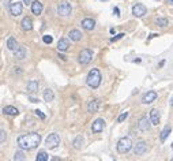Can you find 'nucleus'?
I'll return each mask as SVG.
<instances>
[{
  "instance_id": "44",
  "label": "nucleus",
  "mask_w": 173,
  "mask_h": 161,
  "mask_svg": "<svg viewBox=\"0 0 173 161\" xmlns=\"http://www.w3.org/2000/svg\"><path fill=\"white\" fill-rule=\"evenodd\" d=\"M171 161H173V159H172V160H171Z\"/></svg>"
},
{
  "instance_id": "36",
  "label": "nucleus",
  "mask_w": 173,
  "mask_h": 161,
  "mask_svg": "<svg viewBox=\"0 0 173 161\" xmlns=\"http://www.w3.org/2000/svg\"><path fill=\"white\" fill-rule=\"evenodd\" d=\"M113 13H115V14H116V15H117V16H119V15H120V14H119V13H120V11H119V8H117V7H115V8H113Z\"/></svg>"
},
{
  "instance_id": "28",
  "label": "nucleus",
  "mask_w": 173,
  "mask_h": 161,
  "mask_svg": "<svg viewBox=\"0 0 173 161\" xmlns=\"http://www.w3.org/2000/svg\"><path fill=\"white\" fill-rule=\"evenodd\" d=\"M36 161H48V154H46V152H40L38 154H37V159Z\"/></svg>"
},
{
  "instance_id": "10",
  "label": "nucleus",
  "mask_w": 173,
  "mask_h": 161,
  "mask_svg": "<svg viewBox=\"0 0 173 161\" xmlns=\"http://www.w3.org/2000/svg\"><path fill=\"white\" fill-rule=\"evenodd\" d=\"M157 97H158L157 92H154V90H150V92H147V93H146V94L142 97V102H143V104H151L153 101L157 100Z\"/></svg>"
},
{
  "instance_id": "26",
  "label": "nucleus",
  "mask_w": 173,
  "mask_h": 161,
  "mask_svg": "<svg viewBox=\"0 0 173 161\" xmlns=\"http://www.w3.org/2000/svg\"><path fill=\"white\" fill-rule=\"evenodd\" d=\"M171 131H172V128L169 127V126H166V127L164 128L162 133H161V137H160V138H161V142H165V139L168 138V135L171 134Z\"/></svg>"
},
{
  "instance_id": "2",
  "label": "nucleus",
  "mask_w": 173,
  "mask_h": 161,
  "mask_svg": "<svg viewBox=\"0 0 173 161\" xmlns=\"http://www.w3.org/2000/svg\"><path fill=\"white\" fill-rule=\"evenodd\" d=\"M86 82L90 87L93 89H97V87L101 85V72H99L98 68H93L90 70V72L87 74V78H86Z\"/></svg>"
},
{
  "instance_id": "35",
  "label": "nucleus",
  "mask_w": 173,
  "mask_h": 161,
  "mask_svg": "<svg viewBox=\"0 0 173 161\" xmlns=\"http://www.w3.org/2000/svg\"><path fill=\"white\" fill-rule=\"evenodd\" d=\"M11 0H2V3H3V5H10L11 4Z\"/></svg>"
},
{
  "instance_id": "7",
  "label": "nucleus",
  "mask_w": 173,
  "mask_h": 161,
  "mask_svg": "<svg viewBox=\"0 0 173 161\" xmlns=\"http://www.w3.org/2000/svg\"><path fill=\"white\" fill-rule=\"evenodd\" d=\"M146 13H147V8H146L143 4H139V3H138V4H135L132 7V14H134V16H136V18L145 16Z\"/></svg>"
},
{
  "instance_id": "3",
  "label": "nucleus",
  "mask_w": 173,
  "mask_h": 161,
  "mask_svg": "<svg viewBox=\"0 0 173 161\" xmlns=\"http://www.w3.org/2000/svg\"><path fill=\"white\" fill-rule=\"evenodd\" d=\"M131 148H132V142H131V139L128 138V137H123V138L117 142V152L121 154L128 153V152L131 150Z\"/></svg>"
},
{
  "instance_id": "39",
  "label": "nucleus",
  "mask_w": 173,
  "mask_h": 161,
  "mask_svg": "<svg viewBox=\"0 0 173 161\" xmlns=\"http://www.w3.org/2000/svg\"><path fill=\"white\" fill-rule=\"evenodd\" d=\"M166 2H168L169 4H172V5H173V0H166Z\"/></svg>"
},
{
  "instance_id": "15",
  "label": "nucleus",
  "mask_w": 173,
  "mask_h": 161,
  "mask_svg": "<svg viewBox=\"0 0 173 161\" xmlns=\"http://www.w3.org/2000/svg\"><path fill=\"white\" fill-rule=\"evenodd\" d=\"M70 48V41L66 40V38H60L57 42V49L59 52H66L67 49Z\"/></svg>"
},
{
  "instance_id": "9",
  "label": "nucleus",
  "mask_w": 173,
  "mask_h": 161,
  "mask_svg": "<svg viewBox=\"0 0 173 161\" xmlns=\"http://www.w3.org/2000/svg\"><path fill=\"white\" fill-rule=\"evenodd\" d=\"M8 10H10V14L13 16H19L20 14H22V3H18V2L11 3Z\"/></svg>"
},
{
  "instance_id": "37",
  "label": "nucleus",
  "mask_w": 173,
  "mask_h": 161,
  "mask_svg": "<svg viewBox=\"0 0 173 161\" xmlns=\"http://www.w3.org/2000/svg\"><path fill=\"white\" fill-rule=\"evenodd\" d=\"M30 101H31V102H38V100H37V98H30Z\"/></svg>"
},
{
  "instance_id": "1",
  "label": "nucleus",
  "mask_w": 173,
  "mask_h": 161,
  "mask_svg": "<svg viewBox=\"0 0 173 161\" xmlns=\"http://www.w3.org/2000/svg\"><path fill=\"white\" fill-rule=\"evenodd\" d=\"M41 142V135L38 133H30L23 134L18 138V146L22 150H31L36 149Z\"/></svg>"
},
{
  "instance_id": "42",
  "label": "nucleus",
  "mask_w": 173,
  "mask_h": 161,
  "mask_svg": "<svg viewBox=\"0 0 173 161\" xmlns=\"http://www.w3.org/2000/svg\"><path fill=\"white\" fill-rule=\"evenodd\" d=\"M171 148H172V150H173V143H172V146H171Z\"/></svg>"
},
{
  "instance_id": "12",
  "label": "nucleus",
  "mask_w": 173,
  "mask_h": 161,
  "mask_svg": "<svg viewBox=\"0 0 173 161\" xmlns=\"http://www.w3.org/2000/svg\"><path fill=\"white\" fill-rule=\"evenodd\" d=\"M104 126H105V120L104 119H97L94 120L92 126V131L93 133H101L102 130H104Z\"/></svg>"
},
{
  "instance_id": "24",
  "label": "nucleus",
  "mask_w": 173,
  "mask_h": 161,
  "mask_svg": "<svg viewBox=\"0 0 173 161\" xmlns=\"http://www.w3.org/2000/svg\"><path fill=\"white\" fill-rule=\"evenodd\" d=\"M53 98H55L53 90H51V89H45V90H44V100L51 102V101H53Z\"/></svg>"
},
{
  "instance_id": "40",
  "label": "nucleus",
  "mask_w": 173,
  "mask_h": 161,
  "mask_svg": "<svg viewBox=\"0 0 173 161\" xmlns=\"http://www.w3.org/2000/svg\"><path fill=\"white\" fill-rule=\"evenodd\" d=\"M52 161H60V159H57V157H55V159L52 160Z\"/></svg>"
},
{
  "instance_id": "14",
  "label": "nucleus",
  "mask_w": 173,
  "mask_h": 161,
  "mask_svg": "<svg viewBox=\"0 0 173 161\" xmlns=\"http://www.w3.org/2000/svg\"><path fill=\"white\" fill-rule=\"evenodd\" d=\"M99 100H97V98H94V100H92V101H89V104H87V111L89 112H92V113H94L97 112V111L99 109Z\"/></svg>"
},
{
  "instance_id": "27",
  "label": "nucleus",
  "mask_w": 173,
  "mask_h": 161,
  "mask_svg": "<svg viewBox=\"0 0 173 161\" xmlns=\"http://www.w3.org/2000/svg\"><path fill=\"white\" fill-rule=\"evenodd\" d=\"M25 160H26V156L22 150L16 152V153L14 154V161H25Z\"/></svg>"
},
{
  "instance_id": "29",
  "label": "nucleus",
  "mask_w": 173,
  "mask_h": 161,
  "mask_svg": "<svg viewBox=\"0 0 173 161\" xmlns=\"http://www.w3.org/2000/svg\"><path fill=\"white\" fill-rule=\"evenodd\" d=\"M155 23H157L158 26H161V27H165V26L168 25V19L166 18H158V19H155Z\"/></svg>"
},
{
  "instance_id": "5",
  "label": "nucleus",
  "mask_w": 173,
  "mask_h": 161,
  "mask_svg": "<svg viewBox=\"0 0 173 161\" xmlns=\"http://www.w3.org/2000/svg\"><path fill=\"white\" fill-rule=\"evenodd\" d=\"M45 145H46V148H49V149H56L57 146L60 145V137L55 133L49 134L45 139Z\"/></svg>"
},
{
  "instance_id": "19",
  "label": "nucleus",
  "mask_w": 173,
  "mask_h": 161,
  "mask_svg": "<svg viewBox=\"0 0 173 161\" xmlns=\"http://www.w3.org/2000/svg\"><path fill=\"white\" fill-rule=\"evenodd\" d=\"M38 86H40L38 81L31 79V81L27 83V92H29V93H36V92H38Z\"/></svg>"
},
{
  "instance_id": "6",
  "label": "nucleus",
  "mask_w": 173,
  "mask_h": 161,
  "mask_svg": "<svg viewBox=\"0 0 173 161\" xmlns=\"http://www.w3.org/2000/svg\"><path fill=\"white\" fill-rule=\"evenodd\" d=\"M93 57V52L90 49H82V52L79 53V63L81 64H89L90 60Z\"/></svg>"
},
{
  "instance_id": "43",
  "label": "nucleus",
  "mask_w": 173,
  "mask_h": 161,
  "mask_svg": "<svg viewBox=\"0 0 173 161\" xmlns=\"http://www.w3.org/2000/svg\"><path fill=\"white\" fill-rule=\"evenodd\" d=\"M101 2H108V0H101Z\"/></svg>"
},
{
  "instance_id": "25",
  "label": "nucleus",
  "mask_w": 173,
  "mask_h": 161,
  "mask_svg": "<svg viewBox=\"0 0 173 161\" xmlns=\"http://www.w3.org/2000/svg\"><path fill=\"white\" fill-rule=\"evenodd\" d=\"M72 145H74V148L75 149H82V145H83V137L82 135H78L77 138L74 139V142H72Z\"/></svg>"
},
{
  "instance_id": "16",
  "label": "nucleus",
  "mask_w": 173,
  "mask_h": 161,
  "mask_svg": "<svg viewBox=\"0 0 173 161\" xmlns=\"http://www.w3.org/2000/svg\"><path fill=\"white\" fill-rule=\"evenodd\" d=\"M82 27L86 29V30H93L96 27V22L90 18H85L82 20Z\"/></svg>"
},
{
  "instance_id": "8",
  "label": "nucleus",
  "mask_w": 173,
  "mask_h": 161,
  "mask_svg": "<svg viewBox=\"0 0 173 161\" xmlns=\"http://www.w3.org/2000/svg\"><path fill=\"white\" fill-rule=\"evenodd\" d=\"M146 152H147V145H146V142L140 141L134 146V154L135 156H142V154H145Z\"/></svg>"
},
{
  "instance_id": "21",
  "label": "nucleus",
  "mask_w": 173,
  "mask_h": 161,
  "mask_svg": "<svg viewBox=\"0 0 173 161\" xmlns=\"http://www.w3.org/2000/svg\"><path fill=\"white\" fill-rule=\"evenodd\" d=\"M3 112L5 113V115H10V116H16L19 113V111L16 109L15 107H4L3 108Z\"/></svg>"
},
{
  "instance_id": "41",
  "label": "nucleus",
  "mask_w": 173,
  "mask_h": 161,
  "mask_svg": "<svg viewBox=\"0 0 173 161\" xmlns=\"http://www.w3.org/2000/svg\"><path fill=\"white\" fill-rule=\"evenodd\" d=\"M171 105H173V97L171 98Z\"/></svg>"
},
{
  "instance_id": "22",
  "label": "nucleus",
  "mask_w": 173,
  "mask_h": 161,
  "mask_svg": "<svg viewBox=\"0 0 173 161\" xmlns=\"http://www.w3.org/2000/svg\"><path fill=\"white\" fill-rule=\"evenodd\" d=\"M68 37L71 38L72 41H79L82 38V33L79 30H77V29H74V30H71L68 33Z\"/></svg>"
},
{
  "instance_id": "23",
  "label": "nucleus",
  "mask_w": 173,
  "mask_h": 161,
  "mask_svg": "<svg viewBox=\"0 0 173 161\" xmlns=\"http://www.w3.org/2000/svg\"><path fill=\"white\" fill-rule=\"evenodd\" d=\"M7 48L10 49V51H16V49H18V44H16V40L14 38V37H10V38L7 40Z\"/></svg>"
},
{
  "instance_id": "4",
  "label": "nucleus",
  "mask_w": 173,
  "mask_h": 161,
  "mask_svg": "<svg viewBox=\"0 0 173 161\" xmlns=\"http://www.w3.org/2000/svg\"><path fill=\"white\" fill-rule=\"evenodd\" d=\"M71 11H72V8H71V4H70L68 2H60L59 3V5H57V14L59 15H61V16H68V15H71Z\"/></svg>"
},
{
  "instance_id": "30",
  "label": "nucleus",
  "mask_w": 173,
  "mask_h": 161,
  "mask_svg": "<svg viewBox=\"0 0 173 161\" xmlns=\"http://www.w3.org/2000/svg\"><path fill=\"white\" fill-rule=\"evenodd\" d=\"M127 118H128V112H123L121 115H120L119 118H117V122H119V123H121L123 120H125V119H127Z\"/></svg>"
},
{
  "instance_id": "32",
  "label": "nucleus",
  "mask_w": 173,
  "mask_h": 161,
  "mask_svg": "<svg viewBox=\"0 0 173 161\" xmlns=\"http://www.w3.org/2000/svg\"><path fill=\"white\" fill-rule=\"evenodd\" d=\"M4 141H5V131L2 130V131H0V142L4 143Z\"/></svg>"
},
{
  "instance_id": "38",
  "label": "nucleus",
  "mask_w": 173,
  "mask_h": 161,
  "mask_svg": "<svg viewBox=\"0 0 173 161\" xmlns=\"http://www.w3.org/2000/svg\"><path fill=\"white\" fill-rule=\"evenodd\" d=\"M22 3H25V4H29V3H30V0H22Z\"/></svg>"
},
{
  "instance_id": "18",
  "label": "nucleus",
  "mask_w": 173,
  "mask_h": 161,
  "mask_svg": "<svg viewBox=\"0 0 173 161\" xmlns=\"http://www.w3.org/2000/svg\"><path fill=\"white\" fill-rule=\"evenodd\" d=\"M20 25H22V29L26 31L31 30L33 29V22H31V19L29 18V16H25V18L22 19V22H20Z\"/></svg>"
},
{
  "instance_id": "17",
  "label": "nucleus",
  "mask_w": 173,
  "mask_h": 161,
  "mask_svg": "<svg viewBox=\"0 0 173 161\" xmlns=\"http://www.w3.org/2000/svg\"><path fill=\"white\" fill-rule=\"evenodd\" d=\"M14 56H15L16 59H19V60H23L26 57V48L23 45L18 46V49L14 51Z\"/></svg>"
},
{
  "instance_id": "13",
  "label": "nucleus",
  "mask_w": 173,
  "mask_h": 161,
  "mask_svg": "<svg viewBox=\"0 0 173 161\" xmlns=\"http://www.w3.org/2000/svg\"><path fill=\"white\" fill-rule=\"evenodd\" d=\"M42 3L40 2V0H34L33 3H31V13L34 14V15L38 16L41 13H42Z\"/></svg>"
},
{
  "instance_id": "33",
  "label": "nucleus",
  "mask_w": 173,
  "mask_h": 161,
  "mask_svg": "<svg viewBox=\"0 0 173 161\" xmlns=\"http://www.w3.org/2000/svg\"><path fill=\"white\" fill-rule=\"evenodd\" d=\"M125 36V34L124 33H120V34H117V36L116 37H113V38L112 40H110V41H112V42H115V41H117V40H120V38H123V37H124Z\"/></svg>"
},
{
  "instance_id": "20",
  "label": "nucleus",
  "mask_w": 173,
  "mask_h": 161,
  "mask_svg": "<svg viewBox=\"0 0 173 161\" xmlns=\"http://www.w3.org/2000/svg\"><path fill=\"white\" fill-rule=\"evenodd\" d=\"M150 120H151V124H155V126L160 123V112H158V109L154 108V109L150 111Z\"/></svg>"
},
{
  "instance_id": "31",
  "label": "nucleus",
  "mask_w": 173,
  "mask_h": 161,
  "mask_svg": "<svg viewBox=\"0 0 173 161\" xmlns=\"http://www.w3.org/2000/svg\"><path fill=\"white\" fill-rule=\"evenodd\" d=\"M42 40H44V42H45V44H52V41H53L52 36H44Z\"/></svg>"
},
{
  "instance_id": "11",
  "label": "nucleus",
  "mask_w": 173,
  "mask_h": 161,
  "mask_svg": "<svg viewBox=\"0 0 173 161\" xmlns=\"http://www.w3.org/2000/svg\"><path fill=\"white\" fill-rule=\"evenodd\" d=\"M150 123H151L150 119L140 118L139 122H138V130L139 131H149V128H150Z\"/></svg>"
},
{
  "instance_id": "34",
  "label": "nucleus",
  "mask_w": 173,
  "mask_h": 161,
  "mask_svg": "<svg viewBox=\"0 0 173 161\" xmlns=\"http://www.w3.org/2000/svg\"><path fill=\"white\" fill-rule=\"evenodd\" d=\"M36 115H37V116H40V118L42 119V120H44V119H45V115H44V113L41 112V111H38V109L36 111Z\"/></svg>"
}]
</instances>
